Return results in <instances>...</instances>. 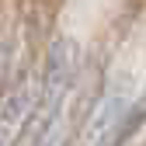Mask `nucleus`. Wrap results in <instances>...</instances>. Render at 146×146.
Instances as JSON below:
<instances>
[{"mask_svg": "<svg viewBox=\"0 0 146 146\" xmlns=\"http://www.w3.org/2000/svg\"><path fill=\"white\" fill-rule=\"evenodd\" d=\"M143 122H146V84H143V90H139V94L132 98V104H129V115H125V125H122V139L132 136Z\"/></svg>", "mask_w": 146, "mask_h": 146, "instance_id": "39448f33", "label": "nucleus"}, {"mask_svg": "<svg viewBox=\"0 0 146 146\" xmlns=\"http://www.w3.org/2000/svg\"><path fill=\"white\" fill-rule=\"evenodd\" d=\"M132 104V90L122 80L111 84L94 104V111L87 115V125L80 132V146H118L122 143V125Z\"/></svg>", "mask_w": 146, "mask_h": 146, "instance_id": "f257e3e1", "label": "nucleus"}, {"mask_svg": "<svg viewBox=\"0 0 146 146\" xmlns=\"http://www.w3.org/2000/svg\"><path fill=\"white\" fill-rule=\"evenodd\" d=\"M35 108H38V80L35 73H21L0 98V146H14Z\"/></svg>", "mask_w": 146, "mask_h": 146, "instance_id": "7ed1b4c3", "label": "nucleus"}, {"mask_svg": "<svg viewBox=\"0 0 146 146\" xmlns=\"http://www.w3.org/2000/svg\"><path fill=\"white\" fill-rule=\"evenodd\" d=\"M77 73H80V45L66 35H59L49 45V56H45L42 84H38V111L66 104V94L77 80Z\"/></svg>", "mask_w": 146, "mask_h": 146, "instance_id": "f03ea898", "label": "nucleus"}, {"mask_svg": "<svg viewBox=\"0 0 146 146\" xmlns=\"http://www.w3.org/2000/svg\"><path fill=\"white\" fill-rule=\"evenodd\" d=\"M66 104L56 108H45L42 122H38V132H35V146H66Z\"/></svg>", "mask_w": 146, "mask_h": 146, "instance_id": "20e7f679", "label": "nucleus"}]
</instances>
